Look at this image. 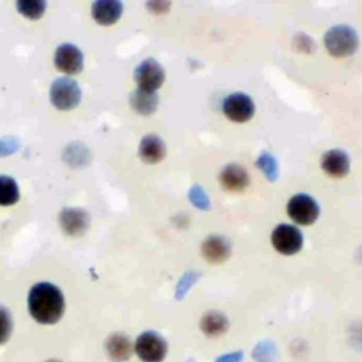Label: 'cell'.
Wrapping results in <instances>:
<instances>
[{
	"label": "cell",
	"mask_w": 362,
	"mask_h": 362,
	"mask_svg": "<svg viewBox=\"0 0 362 362\" xmlns=\"http://www.w3.org/2000/svg\"><path fill=\"white\" fill-rule=\"evenodd\" d=\"M65 310V301L61 290L51 283L35 284L28 294V311L31 317L41 324H55Z\"/></svg>",
	"instance_id": "cell-1"
},
{
	"label": "cell",
	"mask_w": 362,
	"mask_h": 362,
	"mask_svg": "<svg viewBox=\"0 0 362 362\" xmlns=\"http://www.w3.org/2000/svg\"><path fill=\"white\" fill-rule=\"evenodd\" d=\"M49 98L55 107L61 110H69L78 106L81 100V89L74 79L58 78L51 85Z\"/></svg>",
	"instance_id": "cell-2"
},
{
	"label": "cell",
	"mask_w": 362,
	"mask_h": 362,
	"mask_svg": "<svg viewBox=\"0 0 362 362\" xmlns=\"http://www.w3.org/2000/svg\"><path fill=\"white\" fill-rule=\"evenodd\" d=\"M134 351L143 362H161L167 354V344L158 334L147 331L136 339Z\"/></svg>",
	"instance_id": "cell-3"
},
{
	"label": "cell",
	"mask_w": 362,
	"mask_h": 362,
	"mask_svg": "<svg viewBox=\"0 0 362 362\" xmlns=\"http://www.w3.org/2000/svg\"><path fill=\"white\" fill-rule=\"evenodd\" d=\"M358 38L355 33L345 25H337L325 35V45L328 51L335 57H345L354 52Z\"/></svg>",
	"instance_id": "cell-4"
},
{
	"label": "cell",
	"mask_w": 362,
	"mask_h": 362,
	"mask_svg": "<svg viewBox=\"0 0 362 362\" xmlns=\"http://www.w3.org/2000/svg\"><path fill=\"white\" fill-rule=\"evenodd\" d=\"M287 214L296 223L310 225L318 216V205L311 197L305 194H298L288 201Z\"/></svg>",
	"instance_id": "cell-5"
},
{
	"label": "cell",
	"mask_w": 362,
	"mask_h": 362,
	"mask_svg": "<svg viewBox=\"0 0 362 362\" xmlns=\"http://www.w3.org/2000/svg\"><path fill=\"white\" fill-rule=\"evenodd\" d=\"M274 249L283 255H294L303 246V236L296 226L279 225L272 233Z\"/></svg>",
	"instance_id": "cell-6"
},
{
	"label": "cell",
	"mask_w": 362,
	"mask_h": 362,
	"mask_svg": "<svg viewBox=\"0 0 362 362\" xmlns=\"http://www.w3.org/2000/svg\"><path fill=\"white\" fill-rule=\"evenodd\" d=\"M134 79L139 85V89L156 92L164 81V71L154 59H146L136 68Z\"/></svg>",
	"instance_id": "cell-7"
},
{
	"label": "cell",
	"mask_w": 362,
	"mask_h": 362,
	"mask_svg": "<svg viewBox=\"0 0 362 362\" xmlns=\"http://www.w3.org/2000/svg\"><path fill=\"white\" fill-rule=\"evenodd\" d=\"M222 109L228 119L238 122V123L247 122L255 113V105H253L252 99L243 93L229 95L223 100Z\"/></svg>",
	"instance_id": "cell-8"
},
{
	"label": "cell",
	"mask_w": 362,
	"mask_h": 362,
	"mask_svg": "<svg viewBox=\"0 0 362 362\" xmlns=\"http://www.w3.org/2000/svg\"><path fill=\"white\" fill-rule=\"evenodd\" d=\"M54 62L57 68L65 74L75 75L82 71L83 57L79 48L72 44H62L57 48L54 55Z\"/></svg>",
	"instance_id": "cell-9"
},
{
	"label": "cell",
	"mask_w": 362,
	"mask_h": 362,
	"mask_svg": "<svg viewBox=\"0 0 362 362\" xmlns=\"http://www.w3.org/2000/svg\"><path fill=\"white\" fill-rule=\"evenodd\" d=\"M321 167L328 175L341 178L348 174L349 160L345 153L339 150H329L321 157Z\"/></svg>",
	"instance_id": "cell-10"
},
{
	"label": "cell",
	"mask_w": 362,
	"mask_h": 362,
	"mask_svg": "<svg viewBox=\"0 0 362 362\" xmlns=\"http://www.w3.org/2000/svg\"><path fill=\"white\" fill-rule=\"evenodd\" d=\"M59 223L65 233L81 235L88 228V215L78 208H65L59 215Z\"/></svg>",
	"instance_id": "cell-11"
},
{
	"label": "cell",
	"mask_w": 362,
	"mask_h": 362,
	"mask_svg": "<svg viewBox=\"0 0 362 362\" xmlns=\"http://www.w3.org/2000/svg\"><path fill=\"white\" fill-rule=\"evenodd\" d=\"M122 14V3L116 0H99L92 6L93 18L102 25H110Z\"/></svg>",
	"instance_id": "cell-12"
},
{
	"label": "cell",
	"mask_w": 362,
	"mask_h": 362,
	"mask_svg": "<svg viewBox=\"0 0 362 362\" xmlns=\"http://www.w3.org/2000/svg\"><path fill=\"white\" fill-rule=\"evenodd\" d=\"M221 182L229 191H240L249 184V175L243 167L229 164L221 173Z\"/></svg>",
	"instance_id": "cell-13"
},
{
	"label": "cell",
	"mask_w": 362,
	"mask_h": 362,
	"mask_svg": "<svg viewBox=\"0 0 362 362\" xmlns=\"http://www.w3.org/2000/svg\"><path fill=\"white\" fill-rule=\"evenodd\" d=\"M139 154L146 163H157L165 156V146L160 137L148 134L141 140Z\"/></svg>",
	"instance_id": "cell-14"
},
{
	"label": "cell",
	"mask_w": 362,
	"mask_h": 362,
	"mask_svg": "<svg viewBox=\"0 0 362 362\" xmlns=\"http://www.w3.org/2000/svg\"><path fill=\"white\" fill-rule=\"evenodd\" d=\"M202 255L208 262L219 263L228 257L229 246L225 239L219 236H211L202 245Z\"/></svg>",
	"instance_id": "cell-15"
},
{
	"label": "cell",
	"mask_w": 362,
	"mask_h": 362,
	"mask_svg": "<svg viewBox=\"0 0 362 362\" xmlns=\"http://www.w3.org/2000/svg\"><path fill=\"white\" fill-rule=\"evenodd\" d=\"M106 351L110 359L116 362H123L132 355V344L126 335L115 334L107 339Z\"/></svg>",
	"instance_id": "cell-16"
},
{
	"label": "cell",
	"mask_w": 362,
	"mask_h": 362,
	"mask_svg": "<svg viewBox=\"0 0 362 362\" xmlns=\"http://www.w3.org/2000/svg\"><path fill=\"white\" fill-rule=\"evenodd\" d=\"M201 328L208 337H219L228 328V320L223 314L218 311H211L204 315L201 321Z\"/></svg>",
	"instance_id": "cell-17"
},
{
	"label": "cell",
	"mask_w": 362,
	"mask_h": 362,
	"mask_svg": "<svg viewBox=\"0 0 362 362\" xmlns=\"http://www.w3.org/2000/svg\"><path fill=\"white\" fill-rule=\"evenodd\" d=\"M130 103L134 110L143 115L151 113L157 106V95L156 92H147L141 89H136L130 96Z\"/></svg>",
	"instance_id": "cell-18"
},
{
	"label": "cell",
	"mask_w": 362,
	"mask_h": 362,
	"mask_svg": "<svg viewBox=\"0 0 362 362\" xmlns=\"http://www.w3.org/2000/svg\"><path fill=\"white\" fill-rule=\"evenodd\" d=\"M20 192L17 182L8 175H0V205L8 206L18 201Z\"/></svg>",
	"instance_id": "cell-19"
},
{
	"label": "cell",
	"mask_w": 362,
	"mask_h": 362,
	"mask_svg": "<svg viewBox=\"0 0 362 362\" xmlns=\"http://www.w3.org/2000/svg\"><path fill=\"white\" fill-rule=\"evenodd\" d=\"M17 8L28 18H38L45 10V3L42 0H21L17 3Z\"/></svg>",
	"instance_id": "cell-20"
},
{
	"label": "cell",
	"mask_w": 362,
	"mask_h": 362,
	"mask_svg": "<svg viewBox=\"0 0 362 362\" xmlns=\"http://www.w3.org/2000/svg\"><path fill=\"white\" fill-rule=\"evenodd\" d=\"M13 321L7 308L0 305V344L6 342L11 334Z\"/></svg>",
	"instance_id": "cell-21"
},
{
	"label": "cell",
	"mask_w": 362,
	"mask_h": 362,
	"mask_svg": "<svg viewBox=\"0 0 362 362\" xmlns=\"http://www.w3.org/2000/svg\"><path fill=\"white\" fill-rule=\"evenodd\" d=\"M47 362H61V361H57V359H51V361H47Z\"/></svg>",
	"instance_id": "cell-22"
}]
</instances>
